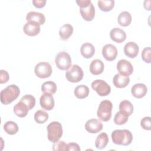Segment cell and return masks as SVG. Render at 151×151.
I'll list each match as a JSON object with an SVG mask.
<instances>
[{"label":"cell","instance_id":"1","mask_svg":"<svg viewBox=\"0 0 151 151\" xmlns=\"http://www.w3.org/2000/svg\"><path fill=\"white\" fill-rule=\"evenodd\" d=\"M113 142L118 145L127 146L133 140V134L127 129H116L111 134Z\"/></svg>","mask_w":151,"mask_h":151},{"label":"cell","instance_id":"2","mask_svg":"<svg viewBox=\"0 0 151 151\" xmlns=\"http://www.w3.org/2000/svg\"><path fill=\"white\" fill-rule=\"evenodd\" d=\"M19 94V87L15 84H11L1 91V102L3 104H9L16 100Z\"/></svg>","mask_w":151,"mask_h":151},{"label":"cell","instance_id":"3","mask_svg":"<svg viewBox=\"0 0 151 151\" xmlns=\"http://www.w3.org/2000/svg\"><path fill=\"white\" fill-rule=\"evenodd\" d=\"M48 132V139L52 143L59 140L63 135V127L58 122H51L47 127Z\"/></svg>","mask_w":151,"mask_h":151},{"label":"cell","instance_id":"4","mask_svg":"<svg viewBox=\"0 0 151 151\" xmlns=\"http://www.w3.org/2000/svg\"><path fill=\"white\" fill-rule=\"evenodd\" d=\"M113 104L110 100H104L101 101L99 106L97 115L99 119L103 122L109 121L111 116Z\"/></svg>","mask_w":151,"mask_h":151},{"label":"cell","instance_id":"5","mask_svg":"<svg viewBox=\"0 0 151 151\" xmlns=\"http://www.w3.org/2000/svg\"><path fill=\"white\" fill-rule=\"evenodd\" d=\"M55 63L60 70H67L71 65V57L65 51L60 52L55 57Z\"/></svg>","mask_w":151,"mask_h":151},{"label":"cell","instance_id":"6","mask_svg":"<svg viewBox=\"0 0 151 151\" xmlns=\"http://www.w3.org/2000/svg\"><path fill=\"white\" fill-rule=\"evenodd\" d=\"M84 73L82 68L78 65L74 64L71 69L65 73L67 80L71 83H78L83 78Z\"/></svg>","mask_w":151,"mask_h":151},{"label":"cell","instance_id":"7","mask_svg":"<svg viewBox=\"0 0 151 151\" xmlns=\"http://www.w3.org/2000/svg\"><path fill=\"white\" fill-rule=\"evenodd\" d=\"M52 71L51 66L47 62H40L36 64L34 68L35 75L40 78L49 77L51 75Z\"/></svg>","mask_w":151,"mask_h":151},{"label":"cell","instance_id":"8","mask_svg":"<svg viewBox=\"0 0 151 151\" xmlns=\"http://www.w3.org/2000/svg\"><path fill=\"white\" fill-rule=\"evenodd\" d=\"M91 87L100 96H106L111 91L110 86L103 80H96L93 81Z\"/></svg>","mask_w":151,"mask_h":151},{"label":"cell","instance_id":"9","mask_svg":"<svg viewBox=\"0 0 151 151\" xmlns=\"http://www.w3.org/2000/svg\"><path fill=\"white\" fill-rule=\"evenodd\" d=\"M117 69L120 74L129 77L133 72L132 64L125 59L120 60L117 63Z\"/></svg>","mask_w":151,"mask_h":151},{"label":"cell","instance_id":"10","mask_svg":"<svg viewBox=\"0 0 151 151\" xmlns=\"http://www.w3.org/2000/svg\"><path fill=\"white\" fill-rule=\"evenodd\" d=\"M102 55L107 61H113L117 57V50L113 44H106L102 48Z\"/></svg>","mask_w":151,"mask_h":151},{"label":"cell","instance_id":"11","mask_svg":"<svg viewBox=\"0 0 151 151\" xmlns=\"http://www.w3.org/2000/svg\"><path fill=\"white\" fill-rule=\"evenodd\" d=\"M41 107L45 110H51L54 107V99L52 94L47 93H44L40 99Z\"/></svg>","mask_w":151,"mask_h":151},{"label":"cell","instance_id":"12","mask_svg":"<svg viewBox=\"0 0 151 151\" xmlns=\"http://www.w3.org/2000/svg\"><path fill=\"white\" fill-rule=\"evenodd\" d=\"M103 124L98 119H91L87 120L85 124L86 130L90 133H97L103 129Z\"/></svg>","mask_w":151,"mask_h":151},{"label":"cell","instance_id":"13","mask_svg":"<svg viewBox=\"0 0 151 151\" xmlns=\"http://www.w3.org/2000/svg\"><path fill=\"white\" fill-rule=\"evenodd\" d=\"M41 30L40 25L33 21H28L24 26L23 31L28 36H35L38 35Z\"/></svg>","mask_w":151,"mask_h":151},{"label":"cell","instance_id":"14","mask_svg":"<svg viewBox=\"0 0 151 151\" xmlns=\"http://www.w3.org/2000/svg\"><path fill=\"white\" fill-rule=\"evenodd\" d=\"M123 50L127 57L133 58L138 55L139 48L136 43L134 42H129L125 44Z\"/></svg>","mask_w":151,"mask_h":151},{"label":"cell","instance_id":"15","mask_svg":"<svg viewBox=\"0 0 151 151\" xmlns=\"http://www.w3.org/2000/svg\"><path fill=\"white\" fill-rule=\"evenodd\" d=\"M110 38L117 43L123 42L126 38L125 31L119 28H114L110 32Z\"/></svg>","mask_w":151,"mask_h":151},{"label":"cell","instance_id":"16","mask_svg":"<svg viewBox=\"0 0 151 151\" xmlns=\"http://www.w3.org/2000/svg\"><path fill=\"white\" fill-rule=\"evenodd\" d=\"M147 91V87L142 83L135 84L131 88V93L132 95L137 99H141L146 94Z\"/></svg>","mask_w":151,"mask_h":151},{"label":"cell","instance_id":"17","mask_svg":"<svg viewBox=\"0 0 151 151\" xmlns=\"http://www.w3.org/2000/svg\"><path fill=\"white\" fill-rule=\"evenodd\" d=\"M80 12L83 18L87 21H91L95 16V8L92 3L88 6L80 9Z\"/></svg>","mask_w":151,"mask_h":151},{"label":"cell","instance_id":"18","mask_svg":"<svg viewBox=\"0 0 151 151\" xmlns=\"http://www.w3.org/2000/svg\"><path fill=\"white\" fill-rule=\"evenodd\" d=\"M26 19L27 21H33L38 23L40 25H41L44 24L45 17L42 13L35 11H30L27 14Z\"/></svg>","mask_w":151,"mask_h":151},{"label":"cell","instance_id":"19","mask_svg":"<svg viewBox=\"0 0 151 151\" xmlns=\"http://www.w3.org/2000/svg\"><path fill=\"white\" fill-rule=\"evenodd\" d=\"M129 82L130 78L129 77L124 76L120 74H116L113 78V84L116 87L119 88L126 87Z\"/></svg>","mask_w":151,"mask_h":151},{"label":"cell","instance_id":"20","mask_svg":"<svg viewBox=\"0 0 151 151\" xmlns=\"http://www.w3.org/2000/svg\"><path fill=\"white\" fill-rule=\"evenodd\" d=\"M104 69L103 63L99 60L96 59L91 61L90 65V71L93 75H99L101 74Z\"/></svg>","mask_w":151,"mask_h":151},{"label":"cell","instance_id":"21","mask_svg":"<svg viewBox=\"0 0 151 151\" xmlns=\"http://www.w3.org/2000/svg\"><path fill=\"white\" fill-rule=\"evenodd\" d=\"M13 110L17 116L19 117H24L27 115L29 109L24 102L20 100L14 106Z\"/></svg>","mask_w":151,"mask_h":151},{"label":"cell","instance_id":"22","mask_svg":"<svg viewBox=\"0 0 151 151\" xmlns=\"http://www.w3.org/2000/svg\"><path fill=\"white\" fill-rule=\"evenodd\" d=\"M80 52L83 57L86 58H91L95 53V48L93 44L86 42L83 44L80 48Z\"/></svg>","mask_w":151,"mask_h":151},{"label":"cell","instance_id":"23","mask_svg":"<svg viewBox=\"0 0 151 151\" xmlns=\"http://www.w3.org/2000/svg\"><path fill=\"white\" fill-rule=\"evenodd\" d=\"M73 32V27L69 24L63 25L59 30V35L63 40H68Z\"/></svg>","mask_w":151,"mask_h":151},{"label":"cell","instance_id":"24","mask_svg":"<svg viewBox=\"0 0 151 151\" xmlns=\"http://www.w3.org/2000/svg\"><path fill=\"white\" fill-rule=\"evenodd\" d=\"M75 96L80 99L87 97L89 94V88L84 84H81L76 87L74 91Z\"/></svg>","mask_w":151,"mask_h":151},{"label":"cell","instance_id":"25","mask_svg":"<svg viewBox=\"0 0 151 151\" xmlns=\"http://www.w3.org/2000/svg\"><path fill=\"white\" fill-rule=\"evenodd\" d=\"M109 143V137L106 133L99 134L95 141V146L98 149H104Z\"/></svg>","mask_w":151,"mask_h":151},{"label":"cell","instance_id":"26","mask_svg":"<svg viewBox=\"0 0 151 151\" xmlns=\"http://www.w3.org/2000/svg\"><path fill=\"white\" fill-rule=\"evenodd\" d=\"M132 21V16L127 11L122 12L118 16L117 22L122 27H127L130 25Z\"/></svg>","mask_w":151,"mask_h":151},{"label":"cell","instance_id":"27","mask_svg":"<svg viewBox=\"0 0 151 151\" xmlns=\"http://www.w3.org/2000/svg\"><path fill=\"white\" fill-rule=\"evenodd\" d=\"M57 89L56 84L52 81H48L44 82L41 86V91L44 93L54 94Z\"/></svg>","mask_w":151,"mask_h":151},{"label":"cell","instance_id":"28","mask_svg":"<svg viewBox=\"0 0 151 151\" xmlns=\"http://www.w3.org/2000/svg\"><path fill=\"white\" fill-rule=\"evenodd\" d=\"M119 110L126 113L129 116L133 112V106L130 101L123 100L120 103Z\"/></svg>","mask_w":151,"mask_h":151},{"label":"cell","instance_id":"29","mask_svg":"<svg viewBox=\"0 0 151 151\" xmlns=\"http://www.w3.org/2000/svg\"><path fill=\"white\" fill-rule=\"evenodd\" d=\"M4 130L7 134L14 135L18 132V126L14 122L8 121L4 125Z\"/></svg>","mask_w":151,"mask_h":151},{"label":"cell","instance_id":"30","mask_svg":"<svg viewBox=\"0 0 151 151\" xmlns=\"http://www.w3.org/2000/svg\"><path fill=\"white\" fill-rule=\"evenodd\" d=\"M98 6L100 9L102 11L108 12L111 11L114 6V0H104L98 1Z\"/></svg>","mask_w":151,"mask_h":151},{"label":"cell","instance_id":"31","mask_svg":"<svg viewBox=\"0 0 151 151\" xmlns=\"http://www.w3.org/2000/svg\"><path fill=\"white\" fill-rule=\"evenodd\" d=\"M129 116L126 113L119 111L114 116V122L117 125H122L125 124L128 120Z\"/></svg>","mask_w":151,"mask_h":151},{"label":"cell","instance_id":"32","mask_svg":"<svg viewBox=\"0 0 151 151\" xmlns=\"http://www.w3.org/2000/svg\"><path fill=\"white\" fill-rule=\"evenodd\" d=\"M48 119V114L44 110H39L34 114L35 121L39 124L44 123Z\"/></svg>","mask_w":151,"mask_h":151},{"label":"cell","instance_id":"33","mask_svg":"<svg viewBox=\"0 0 151 151\" xmlns=\"http://www.w3.org/2000/svg\"><path fill=\"white\" fill-rule=\"evenodd\" d=\"M20 100L24 102L28 106L29 110L33 109L35 105V99L33 96L30 94H27L22 96Z\"/></svg>","mask_w":151,"mask_h":151},{"label":"cell","instance_id":"34","mask_svg":"<svg viewBox=\"0 0 151 151\" xmlns=\"http://www.w3.org/2000/svg\"><path fill=\"white\" fill-rule=\"evenodd\" d=\"M52 150L54 151H68V144L65 143L64 141H57L54 143L52 145Z\"/></svg>","mask_w":151,"mask_h":151},{"label":"cell","instance_id":"35","mask_svg":"<svg viewBox=\"0 0 151 151\" xmlns=\"http://www.w3.org/2000/svg\"><path fill=\"white\" fill-rule=\"evenodd\" d=\"M150 52H151V50L150 47L145 48L143 50L142 52V58L145 63H150L151 62Z\"/></svg>","mask_w":151,"mask_h":151},{"label":"cell","instance_id":"36","mask_svg":"<svg viewBox=\"0 0 151 151\" xmlns=\"http://www.w3.org/2000/svg\"><path fill=\"white\" fill-rule=\"evenodd\" d=\"M140 126L142 127L146 130H150L151 129V124H150V117H145L140 121Z\"/></svg>","mask_w":151,"mask_h":151},{"label":"cell","instance_id":"37","mask_svg":"<svg viewBox=\"0 0 151 151\" xmlns=\"http://www.w3.org/2000/svg\"><path fill=\"white\" fill-rule=\"evenodd\" d=\"M9 79V76L8 73L4 70H0V83H6Z\"/></svg>","mask_w":151,"mask_h":151},{"label":"cell","instance_id":"38","mask_svg":"<svg viewBox=\"0 0 151 151\" xmlns=\"http://www.w3.org/2000/svg\"><path fill=\"white\" fill-rule=\"evenodd\" d=\"M46 2V0H33L32 4L36 8H41L45 6Z\"/></svg>","mask_w":151,"mask_h":151},{"label":"cell","instance_id":"39","mask_svg":"<svg viewBox=\"0 0 151 151\" xmlns=\"http://www.w3.org/2000/svg\"><path fill=\"white\" fill-rule=\"evenodd\" d=\"M76 3L80 8H82L88 6L91 3V1L90 0H79L76 1Z\"/></svg>","mask_w":151,"mask_h":151},{"label":"cell","instance_id":"40","mask_svg":"<svg viewBox=\"0 0 151 151\" xmlns=\"http://www.w3.org/2000/svg\"><path fill=\"white\" fill-rule=\"evenodd\" d=\"M68 150H76V151H80V147L79 145L76 143H69L68 144Z\"/></svg>","mask_w":151,"mask_h":151}]
</instances>
